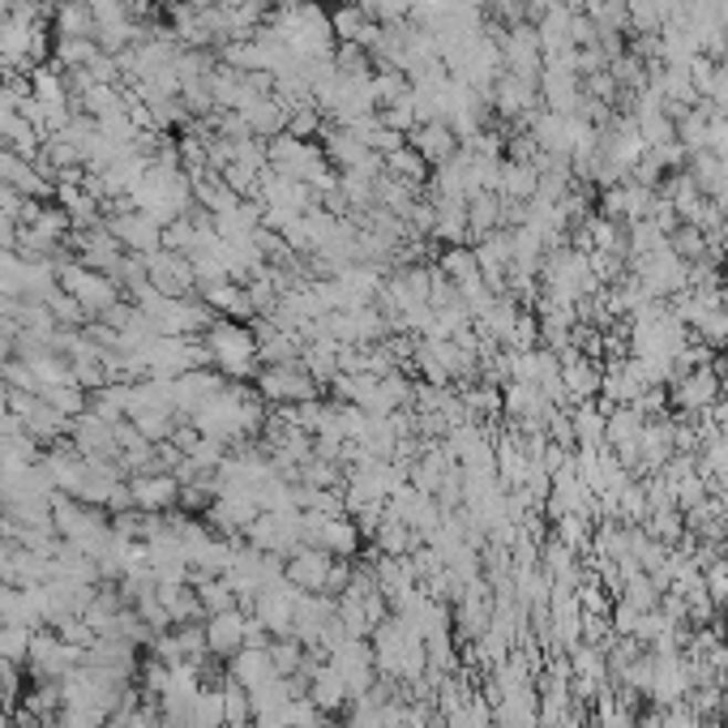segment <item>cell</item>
Masks as SVG:
<instances>
[{
	"label": "cell",
	"instance_id": "cell-1",
	"mask_svg": "<svg viewBox=\"0 0 728 728\" xmlns=\"http://www.w3.org/2000/svg\"><path fill=\"white\" fill-rule=\"evenodd\" d=\"M373 664H377L386 677L416 682V677L425 673V664H429L425 638L395 613V617H386L382 626L373 630Z\"/></svg>",
	"mask_w": 728,
	"mask_h": 728
},
{
	"label": "cell",
	"instance_id": "cell-2",
	"mask_svg": "<svg viewBox=\"0 0 728 728\" xmlns=\"http://www.w3.org/2000/svg\"><path fill=\"white\" fill-rule=\"evenodd\" d=\"M201 343H206L210 364H219V373L228 382H253L262 373V364H258V334L245 331L232 318L210 322V331L201 334Z\"/></svg>",
	"mask_w": 728,
	"mask_h": 728
},
{
	"label": "cell",
	"instance_id": "cell-3",
	"mask_svg": "<svg viewBox=\"0 0 728 728\" xmlns=\"http://www.w3.org/2000/svg\"><path fill=\"white\" fill-rule=\"evenodd\" d=\"M596 288L600 283L592 274V266H587V253H579V249H558L549 258V266H544V297L574 304V300H583Z\"/></svg>",
	"mask_w": 728,
	"mask_h": 728
},
{
	"label": "cell",
	"instance_id": "cell-4",
	"mask_svg": "<svg viewBox=\"0 0 728 728\" xmlns=\"http://www.w3.org/2000/svg\"><path fill=\"white\" fill-rule=\"evenodd\" d=\"M253 391L262 398H270V403H309V398H318V382L309 377V368L300 361L292 364H266L262 373L253 377Z\"/></svg>",
	"mask_w": 728,
	"mask_h": 728
},
{
	"label": "cell",
	"instance_id": "cell-5",
	"mask_svg": "<svg viewBox=\"0 0 728 728\" xmlns=\"http://www.w3.org/2000/svg\"><path fill=\"white\" fill-rule=\"evenodd\" d=\"M720 395H725V386H720L716 364H707V368H690V373H677V377L668 382V398H673V407H677V412H686V416H707V412L716 407V398Z\"/></svg>",
	"mask_w": 728,
	"mask_h": 728
},
{
	"label": "cell",
	"instance_id": "cell-6",
	"mask_svg": "<svg viewBox=\"0 0 728 728\" xmlns=\"http://www.w3.org/2000/svg\"><path fill=\"white\" fill-rule=\"evenodd\" d=\"M61 283H65L69 297L86 309V318H91V313H107L112 304H121V300H116V283H112L103 270H91V266H65Z\"/></svg>",
	"mask_w": 728,
	"mask_h": 728
},
{
	"label": "cell",
	"instance_id": "cell-7",
	"mask_svg": "<svg viewBox=\"0 0 728 728\" xmlns=\"http://www.w3.org/2000/svg\"><path fill=\"white\" fill-rule=\"evenodd\" d=\"M228 386V377L223 373H210V368H189V373H180V377H171V395H176V416H198L201 407L210 403V398L219 395Z\"/></svg>",
	"mask_w": 728,
	"mask_h": 728
},
{
	"label": "cell",
	"instance_id": "cell-8",
	"mask_svg": "<svg viewBox=\"0 0 728 728\" xmlns=\"http://www.w3.org/2000/svg\"><path fill=\"white\" fill-rule=\"evenodd\" d=\"M129 497H133V510L142 514H164L180 501V480L171 471H142L129 480Z\"/></svg>",
	"mask_w": 728,
	"mask_h": 728
},
{
	"label": "cell",
	"instance_id": "cell-9",
	"mask_svg": "<svg viewBox=\"0 0 728 728\" xmlns=\"http://www.w3.org/2000/svg\"><path fill=\"white\" fill-rule=\"evenodd\" d=\"M245 626H249V609H228V613H210L206 617V652L219 661H232L245 647Z\"/></svg>",
	"mask_w": 728,
	"mask_h": 728
},
{
	"label": "cell",
	"instance_id": "cell-10",
	"mask_svg": "<svg viewBox=\"0 0 728 728\" xmlns=\"http://www.w3.org/2000/svg\"><path fill=\"white\" fill-rule=\"evenodd\" d=\"M459 133L450 129L446 121H420L416 129H412V150L425 159L429 167H446L455 155H459Z\"/></svg>",
	"mask_w": 728,
	"mask_h": 728
},
{
	"label": "cell",
	"instance_id": "cell-11",
	"mask_svg": "<svg viewBox=\"0 0 728 728\" xmlns=\"http://www.w3.org/2000/svg\"><path fill=\"white\" fill-rule=\"evenodd\" d=\"M304 695L313 698L322 711H343L347 703H352V690H347V682L339 677V668L334 664H309L304 668Z\"/></svg>",
	"mask_w": 728,
	"mask_h": 728
},
{
	"label": "cell",
	"instance_id": "cell-12",
	"mask_svg": "<svg viewBox=\"0 0 728 728\" xmlns=\"http://www.w3.org/2000/svg\"><path fill=\"white\" fill-rule=\"evenodd\" d=\"M600 373L592 356H583V352H562V391L570 403H583V398H596L600 395Z\"/></svg>",
	"mask_w": 728,
	"mask_h": 728
},
{
	"label": "cell",
	"instance_id": "cell-13",
	"mask_svg": "<svg viewBox=\"0 0 728 728\" xmlns=\"http://www.w3.org/2000/svg\"><path fill=\"white\" fill-rule=\"evenodd\" d=\"M279 677V668H274V661H270V647H240L232 656V682L240 686V690H262V686H270Z\"/></svg>",
	"mask_w": 728,
	"mask_h": 728
},
{
	"label": "cell",
	"instance_id": "cell-14",
	"mask_svg": "<svg viewBox=\"0 0 728 728\" xmlns=\"http://www.w3.org/2000/svg\"><path fill=\"white\" fill-rule=\"evenodd\" d=\"M540 100V86L528 77H514V73H501L493 82V107L501 116H528Z\"/></svg>",
	"mask_w": 728,
	"mask_h": 728
},
{
	"label": "cell",
	"instance_id": "cell-15",
	"mask_svg": "<svg viewBox=\"0 0 728 728\" xmlns=\"http://www.w3.org/2000/svg\"><path fill=\"white\" fill-rule=\"evenodd\" d=\"M368 540L377 544V553H382V558H412V553L420 549V535L407 528V523L391 519V514L377 523V531H373Z\"/></svg>",
	"mask_w": 728,
	"mask_h": 728
},
{
	"label": "cell",
	"instance_id": "cell-16",
	"mask_svg": "<svg viewBox=\"0 0 728 728\" xmlns=\"http://www.w3.org/2000/svg\"><path fill=\"white\" fill-rule=\"evenodd\" d=\"M433 236L437 240H446L450 249L455 245H467V201H437V223H433Z\"/></svg>",
	"mask_w": 728,
	"mask_h": 728
},
{
	"label": "cell",
	"instance_id": "cell-17",
	"mask_svg": "<svg viewBox=\"0 0 728 728\" xmlns=\"http://www.w3.org/2000/svg\"><path fill=\"white\" fill-rule=\"evenodd\" d=\"M535 185H540V171L531 164H501V198H510V201H531L535 198Z\"/></svg>",
	"mask_w": 728,
	"mask_h": 728
},
{
	"label": "cell",
	"instance_id": "cell-18",
	"mask_svg": "<svg viewBox=\"0 0 728 728\" xmlns=\"http://www.w3.org/2000/svg\"><path fill=\"white\" fill-rule=\"evenodd\" d=\"M467 228H471V236H493L497 228H506L501 223V194H480V198L467 201Z\"/></svg>",
	"mask_w": 728,
	"mask_h": 728
},
{
	"label": "cell",
	"instance_id": "cell-19",
	"mask_svg": "<svg viewBox=\"0 0 728 728\" xmlns=\"http://www.w3.org/2000/svg\"><path fill=\"white\" fill-rule=\"evenodd\" d=\"M116 236H121L129 249H137V253H150V249H159V245H164V228H155V219H150V215L116 223Z\"/></svg>",
	"mask_w": 728,
	"mask_h": 728
},
{
	"label": "cell",
	"instance_id": "cell-20",
	"mask_svg": "<svg viewBox=\"0 0 728 728\" xmlns=\"http://www.w3.org/2000/svg\"><path fill=\"white\" fill-rule=\"evenodd\" d=\"M668 249H673L682 262H703V258L711 253V240L698 232L695 223H677V228L668 232Z\"/></svg>",
	"mask_w": 728,
	"mask_h": 728
},
{
	"label": "cell",
	"instance_id": "cell-21",
	"mask_svg": "<svg viewBox=\"0 0 728 728\" xmlns=\"http://www.w3.org/2000/svg\"><path fill=\"white\" fill-rule=\"evenodd\" d=\"M270 661L279 668V677H297V673H304L309 656H304V643L300 638L283 634V638H270Z\"/></svg>",
	"mask_w": 728,
	"mask_h": 728
},
{
	"label": "cell",
	"instance_id": "cell-22",
	"mask_svg": "<svg viewBox=\"0 0 728 728\" xmlns=\"http://www.w3.org/2000/svg\"><path fill=\"white\" fill-rule=\"evenodd\" d=\"M450 283H467V279H480V262H476V249H467V245H455V249H446V258L437 266Z\"/></svg>",
	"mask_w": 728,
	"mask_h": 728
},
{
	"label": "cell",
	"instance_id": "cell-23",
	"mask_svg": "<svg viewBox=\"0 0 728 728\" xmlns=\"http://www.w3.org/2000/svg\"><path fill=\"white\" fill-rule=\"evenodd\" d=\"M386 171H391L395 180H403V185H420V180L429 176V164H425L412 146H403L395 155H386Z\"/></svg>",
	"mask_w": 728,
	"mask_h": 728
},
{
	"label": "cell",
	"instance_id": "cell-24",
	"mask_svg": "<svg viewBox=\"0 0 728 728\" xmlns=\"http://www.w3.org/2000/svg\"><path fill=\"white\" fill-rule=\"evenodd\" d=\"M31 638L34 630L31 626H0V661L9 664H27V656H31Z\"/></svg>",
	"mask_w": 728,
	"mask_h": 728
},
{
	"label": "cell",
	"instance_id": "cell-25",
	"mask_svg": "<svg viewBox=\"0 0 728 728\" xmlns=\"http://www.w3.org/2000/svg\"><path fill=\"white\" fill-rule=\"evenodd\" d=\"M223 725V690L201 686L194 698V728H219Z\"/></svg>",
	"mask_w": 728,
	"mask_h": 728
},
{
	"label": "cell",
	"instance_id": "cell-26",
	"mask_svg": "<svg viewBox=\"0 0 728 728\" xmlns=\"http://www.w3.org/2000/svg\"><path fill=\"white\" fill-rule=\"evenodd\" d=\"M587 535H592V514H562L558 519V540L570 544L574 553L587 549Z\"/></svg>",
	"mask_w": 728,
	"mask_h": 728
},
{
	"label": "cell",
	"instance_id": "cell-27",
	"mask_svg": "<svg viewBox=\"0 0 728 728\" xmlns=\"http://www.w3.org/2000/svg\"><path fill=\"white\" fill-rule=\"evenodd\" d=\"M43 304L52 309L56 326H61V322H82V318H86V309H82V304H77L73 297H69V292H52V297L43 300Z\"/></svg>",
	"mask_w": 728,
	"mask_h": 728
},
{
	"label": "cell",
	"instance_id": "cell-28",
	"mask_svg": "<svg viewBox=\"0 0 728 728\" xmlns=\"http://www.w3.org/2000/svg\"><path fill=\"white\" fill-rule=\"evenodd\" d=\"M464 403L471 407V416L480 412V416H493V412H501V395H497L493 386H476V391H467Z\"/></svg>",
	"mask_w": 728,
	"mask_h": 728
},
{
	"label": "cell",
	"instance_id": "cell-29",
	"mask_svg": "<svg viewBox=\"0 0 728 728\" xmlns=\"http://www.w3.org/2000/svg\"><path fill=\"white\" fill-rule=\"evenodd\" d=\"M91 22H95V13H91L86 4H65V13H61V27H65L69 39H77V34L91 31Z\"/></svg>",
	"mask_w": 728,
	"mask_h": 728
},
{
	"label": "cell",
	"instance_id": "cell-30",
	"mask_svg": "<svg viewBox=\"0 0 728 728\" xmlns=\"http://www.w3.org/2000/svg\"><path fill=\"white\" fill-rule=\"evenodd\" d=\"M34 91H39V100L48 103V107L61 103V82H56L52 73H39V77H34Z\"/></svg>",
	"mask_w": 728,
	"mask_h": 728
},
{
	"label": "cell",
	"instance_id": "cell-31",
	"mask_svg": "<svg viewBox=\"0 0 728 728\" xmlns=\"http://www.w3.org/2000/svg\"><path fill=\"white\" fill-rule=\"evenodd\" d=\"M288 129H292V137H309V133L318 129V116H313V112H297V116L288 121Z\"/></svg>",
	"mask_w": 728,
	"mask_h": 728
},
{
	"label": "cell",
	"instance_id": "cell-32",
	"mask_svg": "<svg viewBox=\"0 0 728 728\" xmlns=\"http://www.w3.org/2000/svg\"><path fill=\"white\" fill-rule=\"evenodd\" d=\"M716 245H720V258H725V266H728V228L720 236H716Z\"/></svg>",
	"mask_w": 728,
	"mask_h": 728
},
{
	"label": "cell",
	"instance_id": "cell-33",
	"mask_svg": "<svg viewBox=\"0 0 728 728\" xmlns=\"http://www.w3.org/2000/svg\"><path fill=\"white\" fill-rule=\"evenodd\" d=\"M283 728H297V725H283Z\"/></svg>",
	"mask_w": 728,
	"mask_h": 728
}]
</instances>
